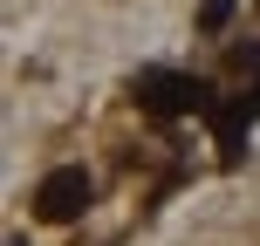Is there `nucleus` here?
<instances>
[{
    "label": "nucleus",
    "instance_id": "nucleus-1",
    "mask_svg": "<svg viewBox=\"0 0 260 246\" xmlns=\"http://www.w3.org/2000/svg\"><path fill=\"white\" fill-rule=\"evenodd\" d=\"M89 198H96V178L82 164H55L48 178L35 185V219L41 226H76L82 212H89Z\"/></svg>",
    "mask_w": 260,
    "mask_h": 246
},
{
    "label": "nucleus",
    "instance_id": "nucleus-2",
    "mask_svg": "<svg viewBox=\"0 0 260 246\" xmlns=\"http://www.w3.org/2000/svg\"><path fill=\"white\" fill-rule=\"evenodd\" d=\"M130 96H137L144 110H157V117H185V110L206 103V82L185 76V68H137V76H130Z\"/></svg>",
    "mask_w": 260,
    "mask_h": 246
},
{
    "label": "nucleus",
    "instance_id": "nucleus-3",
    "mask_svg": "<svg viewBox=\"0 0 260 246\" xmlns=\"http://www.w3.org/2000/svg\"><path fill=\"white\" fill-rule=\"evenodd\" d=\"M233 14H240V0H206V7H199V27H206V34H226Z\"/></svg>",
    "mask_w": 260,
    "mask_h": 246
}]
</instances>
